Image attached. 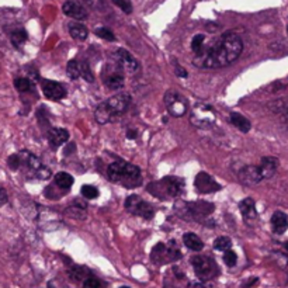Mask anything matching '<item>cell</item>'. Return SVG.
<instances>
[{
    "mask_svg": "<svg viewBox=\"0 0 288 288\" xmlns=\"http://www.w3.org/2000/svg\"><path fill=\"white\" fill-rule=\"evenodd\" d=\"M239 210H241V214L245 219V222L248 225H253L256 223V221L259 219V215H257V211H256V204H254V200L248 197L245 200H242L239 203Z\"/></svg>",
    "mask_w": 288,
    "mask_h": 288,
    "instance_id": "15",
    "label": "cell"
},
{
    "mask_svg": "<svg viewBox=\"0 0 288 288\" xmlns=\"http://www.w3.org/2000/svg\"><path fill=\"white\" fill-rule=\"evenodd\" d=\"M83 288H100V281L94 277H87L83 281Z\"/></svg>",
    "mask_w": 288,
    "mask_h": 288,
    "instance_id": "37",
    "label": "cell"
},
{
    "mask_svg": "<svg viewBox=\"0 0 288 288\" xmlns=\"http://www.w3.org/2000/svg\"><path fill=\"white\" fill-rule=\"evenodd\" d=\"M242 51L243 42L241 37L236 33L228 31L210 44L205 42L198 52H194L193 64L200 69H218L235 62Z\"/></svg>",
    "mask_w": 288,
    "mask_h": 288,
    "instance_id": "1",
    "label": "cell"
},
{
    "mask_svg": "<svg viewBox=\"0 0 288 288\" xmlns=\"http://www.w3.org/2000/svg\"><path fill=\"white\" fill-rule=\"evenodd\" d=\"M80 68H82V76H83L84 79H86L87 82H93L94 80L93 73H92V71H90L89 65H87L86 62H83V64H80Z\"/></svg>",
    "mask_w": 288,
    "mask_h": 288,
    "instance_id": "36",
    "label": "cell"
},
{
    "mask_svg": "<svg viewBox=\"0 0 288 288\" xmlns=\"http://www.w3.org/2000/svg\"><path fill=\"white\" fill-rule=\"evenodd\" d=\"M69 34H71V37L73 38V39H77V41H83L87 38L89 36V31H87V28L84 27L82 23H79V21H72V23H69Z\"/></svg>",
    "mask_w": 288,
    "mask_h": 288,
    "instance_id": "22",
    "label": "cell"
},
{
    "mask_svg": "<svg viewBox=\"0 0 288 288\" xmlns=\"http://www.w3.org/2000/svg\"><path fill=\"white\" fill-rule=\"evenodd\" d=\"M286 249H287V252H288V242H287V243H286Z\"/></svg>",
    "mask_w": 288,
    "mask_h": 288,
    "instance_id": "42",
    "label": "cell"
},
{
    "mask_svg": "<svg viewBox=\"0 0 288 288\" xmlns=\"http://www.w3.org/2000/svg\"><path fill=\"white\" fill-rule=\"evenodd\" d=\"M181 257L180 249L176 246V243L172 241L168 245L158 243L152 251V260L155 263H166V261L179 260Z\"/></svg>",
    "mask_w": 288,
    "mask_h": 288,
    "instance_id": "9",
    "label": "cell"
},
{
    "mask_svg": "<svg viewBox=\"0 0 288 288\" xmlns=\"http://www.w3.org/2000/svg\"><path fill=\"white\" fill-rule=\"evenodd\" d=\"M238 176H239L238 177L239 181H241L242 184H245V186H256L257 183H260L261 180H263L260 168L259 166H254V165L245 166L239 172Z\"/></svg>",
    "mask_w": 288,
    "mask_h": 288,
    "instance_id": "13",
    "label": "cell"
},
{
    "mask_svg": "<svg viewBox=\"0 0 288 288\" xmlns=\"http://www.w3.org/2000/svg\"><path fill=\"white\" fill-rule=\"evenodd\" d=\"M112 3L117 7H120L124 13H127V14L132 13V3H131V0H112Z\"/></svg>",
    "mask_w": 288,
    "mask_h": 288,
    "instance_id": "35",
    "label": "cell"
},
{
    "mask_svg": "<svg viewBox=\"0 0 288 288\" xmlns=\"http://www.w3.org/2000/svg\"><path fill=\"white\" fill-rule=\"evenodd\" d=\"M125 210L132 215H138L141 218H145V219H150L153 214H155V210L153 207L144 201L140 195L134 194L130 195L125 201Z\"/></svg>",
    "mask_w": 288,
    "mask_h": 288,
    "instance_id": "10",
    "label": "cell"
},
{
    "mask_svg": "<svg viewBox=\"0 0 288 288\" xmlns=\"http://www.w3.org/2000/svg\"><path fill=\"white\" fill-rule=\"evenodd\" d=\"M11 41L16 47H20L23 45L26 41H27V33L24 30H16L11 33Z\"/></svg>",
    "mask_w": 288,
    "mask_h": 288,
    "instance_id": "28",
    "label": "cell"
},
{
    "mask_svg": "<svg viewBox=\"0 0 288 288\" xmlns=\"http://www.w3.org/2000/svg\"><path fill=\"white\" fill-rule=\"evenodd\" d=\"M114 59H115V61L122 66V69L127 71V72H135V71L140 68L138 61L131 55L127 49H122V48L117 49V52L114 54Z\"/></svg>",
    "mask_w": 288,
    "mask_h": 288,
    "instance_id": "16",
    "label": "cell"
},
{
    "mask_svg": "<svg viewBox=\"0 0 288 288\" xmlns=\"http://www.w3.org/2000/svg\"><path fill=\"white\" fill-rule=\"evenodd\" d=\"M66 72L69 74V77L72 80H76L82 76V68H80V62L77 61H69L66 65Z\"/></svg>",
    "mask_w": 288,
    "mask_h": 288,
    "instance_id": "26",
    "label": "cell"
},
{
    "mask_svg": "<svg viewBox=\"0 0 288 288\" xmlns=\"http://www.w3.org/2000/svg\"><path fill=\"white\" fill-rule=\"evenodd\" d=\"M263 179H270L276 175L277 169H279V159L274 156H266L261 159L260 165H259Z\"/></svg>",
    "mask_w": 288,
    "mask_h": 288,
    "instance_id": "19",
    "label": "cell"
},
{
    "mask_svg": "<svg viewBox=\"0 0 288 288\" xmlns=\"http://www.w3.org/2000/svg\"><path fill=\"white\" fill-rule=\"evenodd\" d=\"M9 166L13 170L23 169L26 175L39 180H47L51 177V170L45 165H42V162L37 156H34L30 152H21L10 156Z\"/></svg>",
    "mask_w": 288,
    "mask_h": 288,
    "instance_id": "3",
    "label": "cell"
},
{
    "mask_svg": "<svg viewBox=\"0 0 288 288\" xmlns=\"http://www.w3.org/2000/svg\"><path fill=\"white\" fill-rule=\"evenodd\" d=\"M183 242H184V245H186L190 251L200 252V251H203V248H204V242L200 239V236H198V235H195V233H193V232L184 233V236H183Z\"/></svg>",
    "mask_w": 288,
    "mask_h": 288,
    "instance_id": "23",
    "label": "cell"
},
{
    "mask_svg": "<svg viewBox=\"0 0 288 288\" xmlns=\"http://www.w3.org/2000/svg\"><path fill=\"white\" fill-rule=\"evenodd\" d=\"M165 106L170 115L173 117H183L188 111V104L186 97L176 90H169L165 94Z\"/></svg>",
    "mask_w": 288,
    "mask_h": 288,
    "instance_id": "8",
    "label": "cell"
},
{
    "mask_svg": "<svg viewBox=\"0 0 288 288\" xmlns=\"http://www.w3.org/2000/svg\"><path fill=\"white\" fill-rule=\"evenodd\" d=\"M124 69L122 66L114 59L112 64H107L106 69H104V73H103V80L104 84L108 87V89H120L124 86Z\"/></svg>",
    "mask_w": 288,
    "mask_h": 288,
    "instance_id": "11",
    "label": "cell"
},
{
    "mask_svg": "<svg viewBox=\"0 0 288 288\" xmlns=\"http://www.w3.org/2000/svg\"><path fill=\"white\" fill-rule=\"evenodd\" d=\"M7 193H6V190L3 188V187H0V207L1 205H4L6 203H7Z\"/></svg>",
    "mask_w": 288,
    "mask_h": 288,
    "instance_id": "40",
    "label": "cell"
},
{
    "mask_svg": "<svg viewBox=\"0 0 288 288\" xmlns=\"http://www.w3.org/2000/svg\"><path fill=\"white\" fill-rule=\"evenodd\" d=\"M186 205V211L188 214V218H194V219H200L207 214H210L214 210V205L208 204V203H190Z\"/></svg>",
    "mask_w": 288,
    "mask_h": 288,
    "instance_id": "17",
    "label": "cell"
},
{
    "mask_svg": "<svg viewBox=\"0 0 288 288\" xmlns=\"http://www.w3.org/2000/svg\"><path fill=\"white\" fill-rule=\"evenodd\" d=\"M96 36L103 38V39H106V41H114V39H115L111 30H108V28L106 27L97 28V30H96Z\"/></svg>",
    "mask_w": 288,
    "mask_h": 288,
    "instance_id": "34",
    "label": "cell"
},
{
    "mask_svg": "<svg viewBox=\"0 0 288 288\" xmlns=\"http://www.w3.org/2000/svg\"><path fill=\"white\" fill-rule=\"evenodd\" d=\"M231 246H232V241H231L228 236H219V238H216L214 242V248L219 252L229 251Z\"/></svg>",
    "mask_w": 288,
    "mask_h": 288,
    "instance_id": "27",
    "label": "cell"
},
{
    "mask_svg": "<svg viewBox=\"0 0 288 288\" xmlns=\"http://www.w3.org/2000/svg\"><path fill=\"white\" fill-rule=\"evenodd\" d=\"M191 264H193L195 276L201 280V281L213 280L218 274L216 263L214 261V259H211L208 256H203V254L194 256L191 259Z\"/></svg>",
    "mask_w": 288,
    "mask_h": 288,
    "instance_id": "7",
    "label": "cell"
},
{
    "mask_svg": "<svg viewBox=\"0 0 288 288\" xmlns=\"http://www.w3.org/2000/svg\"><path fill=\"white\" fill-rule=\"evenodd\" d=\"M131 104V96L128 93H118L111 96L110 99L102 102L96 111L94 117L99 124H108L112 122L117 117L127 111V108Z\"/></svg>",
    "mask_w": 288,
    "mask_h": 288,
    "instance_id": "2",
    "label": "cell"
},
{
    "mask_svg": "<svg viewBox=\"0 0 288 288\" xmlns=\"http://www.w3.org/2000/svg\"><path fill=\"white\" fill-rule=\"evenodd\" d=\"M231 124L232 125H235L238 130L241 131V132H249L251 131V128H252V124H251V121L248 120L246 117H243L242 114H239V112H232L231 114Z\"/></svg>",
    "mask_w": 288,
    "mask_h": 288,
    "instance_id": "24",
    "label": "cell"
},
{
    "mask_svg": "<svg viewBox=\"0 0 288 288\" xmlns=\"http://www.w3.org/2000/svg\"><path fill=\"white\" fill-rule=\"evenodd\" d=\"M82 195L87 200H93V198H97L99 197V190L94 186H83L82 187Z\"/></svg>",
    "mask_w": 288,
    "mask_h": 288,
    "instance_id": "30",
    "label": "cell"
},
{
    "mask_svg": "<svg viewBox=\"0 0 288 288\" xmlns=\"http://www.w3.org/2000/svg\"><path fill=\"white\" fill-rule=\"evenodd\" d=\"M188 288H205V286L201 284V283H194V284H191Z\"/></svg>",
    "mask_w": 288,
    "mask_h": 288,
    "instance_id": "41",
    "label": "cell"
},
{
    "mask_svg": "<svg viewBox=\"0 0 288 288\" xmlns=\"http://www.w3.org/2000/svg\"><path fill=\"white\" fill-rule=\"evenodd\" d=\"M69 140V132L64 128H52L48 132V141L52 148H59Z\"/></svg>",
    "mask_w": 288,
    "mask_h": 288,
    "instance_id": "20",
    "label": "cell"
},
{
    "mask_svg": "<svg viewBox=\"0 0 288 288\" xmlns=\"http://www.w3.org/2000/svg\"><path fill=\"white\" fill-rule=\"evenodd\" d=\"M175 73L180 77H187V71L180 64H176V66H175Z\"/></svg>",
    "mask_w": 288,
    "mask_h": 288,
    "instance_id": "39",
    "label": "cell"
},
{
    "mask_svg": "<svg viewBox=\"0 0 288 288\" xmlns=\"http://www.w3.org/2000/svg\"><path fill=\"white\" fill-rule=\"evenodd\" d=\"M107 177L112 183L124 187H137L141 184L140 168L125 160L112 162L107 169Z\"/></svg>",
    "mask_w": 288,
    "mask_h": 288,
    "instance_id": "4",
    "label": "cell"
},
{
    "mask_svg": "<svg viewBox=\"0 0 288 288\" xmlns=\"http://www.w3.org/2000/svg\"><path fill=\"white\" fill-rule=\"evenodd\" d=\"M41 86H42L41 87L42 89V93L49 100H61V99H64L66 96L65 87L59 83V82L45 79V80H42Z\"/></svg>",
    "mask_w": 288,
    "mask_h": 288,
    "instance_id": "14",
    "label": "cell"
},
{
    "mask_svg": "<svg viewBox=\"0 0 288 288\" xmlns=\"http://www.w3.org/2000/svg\"><path fill=\"white\" fill-rule=\"evenodd\" d=\"M194 186L197 188V191L201 193V194H211V193L221 190V186L205 172H201V173L197 175L194 180Z\"/></svg>",
    "mask_w": 288,
    "mask_h": 288,
    "instance_id": "12",
    "label": "cell"
},
{
    "mask_svg": "<svg viewBox=\"0 0 288 288\" xmlns=\"http://www.w3.org/2000/svg\"><path fill=\"white\" fill-rule=\"evenodd\" d=\"M64 13L66 16L72 17L74 20H84L87 17V11L79 1H73V0H68L64 3Z\"/></svg>",
    "mask_w": 288,
    "mask_h": 288,
    "instance_id": "18",
    "label": "cell"
},
{
    "mask_svg": "<svg viewBox=\"0 0 288 288\" xmlns=\"http://www.w3.org/2000/svg\"><path fill=\"white\" fill-rule=\"evenodd\" d=\"M271 228L274 233L281 235L288 229V216L281 211H276L271 216Z\"/></svg>",
    "mask_w": 288,
    "mask_h": 288,
    "instance_id": "21",
    "label": "cell"
},
{
    "mask_svg": "<svg viewBox=\"0 0 288 288\" xmlns=\"http://www.w3.org/2000/svg\"><path fill=\"white\" fill-rule=\"evenodd\" d=\"M120 288H130V287H125V286H124V287H120Z\"/></svg>",
    "mask_w": 288,
    "mask_h": 288,
    "instance_id": "43",
    "label": "cell"
},
{
    "mask_svg": "<svg viewBox=\"0 0 288 288\" xmlns=\"http://www.w3.org/2000/svg\"><path fill=\"white\" fill-rule=\"evenodd\" d=\"M215 115L214 108L205 103H197L190 112V122L198 130H208L214 125Z\"/></svg>",
    "mask_w": 288,
    "mask_h": 288,
    "instance_id": "6",
    "label": "cell"
},
{
    "mask_svg": "<svg viewBox=\"0 0 288 288\" xmlns=\"http://www.w3.org/2000/svg\"><path fill=\"white\" fill-rule=\"evenodd\" d=\"M223 261H225V264L228 266V267H233L235 264H236V261H238V256H236V253L233 251H225L223 252Z\"/></svg>",
    "mask_w": 288,
    "mask_h": 288,
    "instance_id": "32",
    "label": "cell"
},
{
    "mask_svg": "<svg viewBox=\"0 0 288 288\" xmlns=\"http://www.w3.org/2000/svg\"><path fill=\"white\" fill-rule=\"evenodd\" d=\"M69 277L73 280V281H82V280L87 279V273L83 267H73V269L69 271Z\"/></svg>",
    "mask_w": 288,
    "mask_h": 288,
    "instance_id": "29",
    "label": "cell"
},
{
    "mask_svg": "<svg viewBox=\"0 0 288 288\" xmlns=\"http://www.w3.org/2000/svg\"><path fill=\"white\" fill-rule=\"evenodd\" d=\"M204 44L205 37L203 34H197V36H194V37H193V41H191V51H193V54H194V52H198V51L203 48Z\"/></svg>",
    "mask_w": 288,
    "mask_h": 288,
    "instance_id": "31",
    "label": "cell"
},
{
    "mask_svg": "<svg viewBox=\"0 0 288 288\" xmlns=\"http://www.w3.org/2000/svg\"><path fill=\"white\" fill-rule=\"evenodd\" d=\"M279 110H280V114L283 115V118H284V121L287 122V125H288V100L280 103Z\"/></svg>",
    "mask_w": 288,
    "mask_h": 288,
    "instance_id": "38",
    "label": "cell"
},
{
    "mask_svg": "<svg viewBox=\"0 0 288 288\" xmlns=\"http://www.w3.org/2000/svg\"><path fill=\"white\" fill-rule=\"evenodd\" d=\"M184 181L180 177H163L162 180L153 181L148 186V191L159 200H166L168 197H179L183 193Z\"/></svg>",
    "mask_w": 288,
    "mask_h": 288,
    "instance_id": "5",
    "label": "cell"
},
{
    "mask_svg": "<svg viewBox=\"0 0 288 288\" xmlns=\"http://www.w3.org/2000/svg\"><path fill=\"white\" fill-rule=\"evenodd\" d=\"M14 86L17 87L19 92H28L33 84H31V82L28 80L27 77H19V79L14 80Z\"/></svg>",
    "mask_w": 288,
    "mask_h": 288,
    "instance_id": "33",
    "label": "cell"
},
{
    "mask_svg": "<svg viewBox=\"0 0 288 288\" xmlns=\"http://www.w3.org/2000/svg\"><path fill=\"white\" fill-rule=\"evenodd\" d=\"M55 184L64 190H69L73 184V177L66 172H59L55 175Z\"/></svg>",
    "mask_w": 288,
    "mask_h": 288,
    "instance_id": "25",
    "label": "cell"
}]
</instances>
